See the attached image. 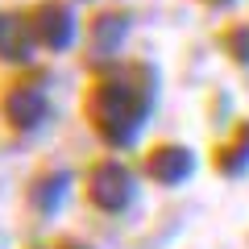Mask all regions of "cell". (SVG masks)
<instances>
[{
	"label": "cell",
	"instance_id": "obj_2",
	"mask_svg": "<svg viewBox=\"0 0 249 249\" xmlns=\"http://www.w3.org/2000/svg\"><path fill=\"white\" fill-rule=\"evenodd\" d=\"M145 170H150L154 178H162V183H178V178L191 170V162H187V150H158L145 162Z\"/></svg>",
	"mask_w": 249,
	"mask_h": 249
},
{
	"label": "cell",
	"instance_id": "obj_1",
	"mask_svg": "<svg viewBox=\"0 0 249 249\" xmlns=\"http://www.w3.org/2000/svg\"><path fill=\"white\" fill-rule=\"evenodd\" d=\"M91 199H96L100 208H108V212H116V208H124L129 204V175H124L121 166H112V162H104V166H96L91 170Z\"/></svg>",
	"mask_w": 249,
	"mask_h": 249
}]
</instances>
